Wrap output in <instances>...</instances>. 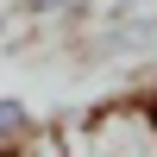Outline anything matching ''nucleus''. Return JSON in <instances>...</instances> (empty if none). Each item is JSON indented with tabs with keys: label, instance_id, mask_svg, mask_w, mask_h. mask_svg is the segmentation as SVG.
<instances>
[{
	"label": "nucleus",
	"instance_id": "obj_1",
	"mask_svg": "<svg viewBox=\"0 0 157 157\" xmlns=\"http://www.w3.org/2000/svg\"><path fill=\"white\" fill-rule=\"evenodd\" d=\"M82 50L88 57H157V13H113Z\"/></svg>",
	"mask_w": 157,
	"mask_h": 157
},
{
	"label": "nucleus",
	"instance_id": "obj_2",
	"mask_svg": "<svg viewBox=\"0 0 157 157\" xmlns=\"http://www.w3.org/2000/svg\"><path fill=\"white\" fill-rule=\"evenodd\" d=\"M38 138V113L19 94H0V151H25Z\"/></svg>",
	"mask_w": 157,
	"mask_h": 157
},
{
	"label": "nucleus",
	"instance_id": "obj_3",
	"mask_svg": "<svg viewBox=\"0 0 157 157\" xmlns=\"http://www.w3.org/2000/svg\"><path fill=\"white\" fill-rule=\"evenodd\" d=\"M13 6H19L25 19H69L75 0H13Z\"/></svg>",
	"mask_w": 157,
	"mask_h": 157
},
{
	"label": "nucleus",
	"instance_id": "obj_4",
	"mask_svg": "<svg viewBox=\"0 0 157 157\" xmlns=\"http://www.w3.org/2000/svg\"><path fill=\"white\" fill-rule=\"evenodd\" d=\"M113 13H157V0H113Z\"/></svg>",
	"mask_w": 157,
	"mask_h": 157
},
{
	"label": "nucleus",
	"instance_id": "obj_5",
	"mask_svg": "<svg viewBox=\"0 0 157 157\" xmlns=\"http://www.w3.org/2000/svg\"><path fill=\"white\" fill-rule=\"evenodd\" d=\"M0 38H6V19H0Z\"/></svg>",
	"mask_w": 157,
	"mask_h": 157
},
{
	"label": "nucleus",
	"instance_id": "obj_6",
	"mask_svg": "<svg viewBox=\"0 0 157 157\" xmlns=\"http://www.w3.org/2000/svg\"><path fill=\"white\" fill-rule=\"evenodd\" d=\"M6 157H13V151H6ZM19 157H25V151H19Z\"/></svg>",
	"mask_w": 157,
	"mask_h": 157
}]
</instances>
